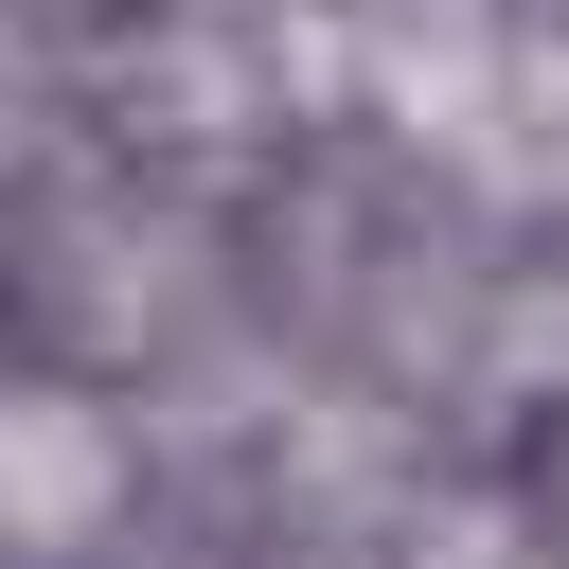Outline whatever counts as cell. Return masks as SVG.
<instances>
[{
  "instance_id": "cell-1",
  "label": "cell",
  "mask_w": 569,
  "mask_h": 569,
  "mask_svg": "<svg viewBox=\"0 0 569 569\" xmlns=\"http://www.w3.org/2000/svg\"><path fill=\"white\" fill-rule=\"evenodd\" d=\"M551 516H569V462H551Z\"/></svg>"
}]
</instances>
